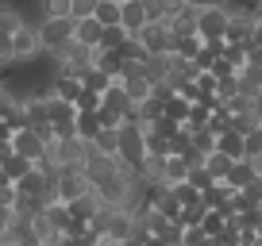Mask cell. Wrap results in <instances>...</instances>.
<instances>
[{
  "mask_svg": "<svg viewBox=\"0 0 262 246\" xmlns=\"http://www.w3.org/2000/svg\"><path fill=\"white\" fill-rule=\"evenodd\" d=\"M47 54L42 50V35H39V23H24L12 39H0V62L4 69H12L16 62H31V58Z\"/></svg>",
  "mask_w": 262,
  "mask_h": 246,
  "instance_id": "cell-1",
  "label": "cell"
},
{
  "mask_svg": "<svg viewBox=\"0 0 262 246\" xmlns=\"http://www.w3.org/2000/svg\"><path fill=\"white\" fill-rule=\"evenodd\" d=\"M147 131H150V123H120V158H123L127 169H139V165L150 158Z\"/></svg>",
  "mask_w": 262,
  "mask_h": 246,
  "instance_id": "cell-2",
  "label": "cell"
},
{
  "mask_svg": "<svg viewBox=\"0 0 262 246\" xmlns=\"http://www.w3.org/2000/svg\"><path fill=\"white\" fill-rule=\"evenodd\" d=\"M93 231H100V235L123 242V238L135 235V212H123V208H100V215L93 219Z\"/></svg>",
  "mask_w": 262,
  "mask_h": 246,
  "instance_id": "cell-3",
  "label": "cell"
},
{
  "mask_svg": "<svg viewBox=\"0 0 262 246\" xmlns=\"http://www.w3.org/2000/svg\"><path fill=\"white\" fill-rule=\"evenodd\" d=\"M39 35H42V50H58L66 42L77 39V19L74 16H58V19H39Z\"/></svg>",
  "mask_w": 262,
  "mask_h": 246,
  "instance_id": "cell-4",
  "label": "cell"
},
{
  "mask_svg": "<svg viewBox=\"0 0 262 246\" xmlns=\"http://www.w3.org/2000/svg\"><path fill=\"white\" fill-rule=\"evenodd\" d=\"M228 27H231V8L220 4V8H201V19H196V35L205 42L216 39H228Z\"/></svg>",
  "mask_w": 262,
  "mask_h": 246,
  "instance_id": "cell-5",
  "label": "cell"
},
{
  "mask_svg": "<svg viewBox=\"0 0 262 246\" xmlns=\"http://www.w3.org/2000/svg\"><path fill=\"white\" fill-rule=\"evenodd\" d=\"M135 39L143 42V46L150 50V54H170L173 50V42H178V35H173V27L166 23V19H150L147 27H143Z\"/></svg>",
  "mask_w": 262,
  "mask_h": 246,
  "instance_id": "cell-6",
  "label": "cell"
},
{
  "mask_svg": "<svg viewBox=\"0 0 262 246\" xmlns=\"http://www.w3.org/2000/svg\"><path fill=\"white\" fill-rule=\"evenodd\" d=\"M4 146H12L16 150V154H24V158H31L35 165L42 162V158H47V150H50V142L42 139L39 131H35V127H24V131H16L12 135V139H4Z\"/></svg>",
  "mask_w": 262,
  "mask_h": 246,
  "instance_id": "cell-7",
  "label": "cell"
},
{
  "mask_svg": "<svg viewBox=\"0 0 262 246\" xmlns=\"http://www.w3.org/2000/svg\"><path fill=\"white\" fill-rule=\"evenodd\" d=\"M120 85L127 89V96L135 100V104H139V100H147V96H155V81L147 77V66H139V62H127Z\"/></svg>",
  "mask_w": 262,
  "mask_h": 246,
  "instance_id": "cell-8",
  "label": "cell"
},
{
  "mask_svg": "<svg viewBox=\"0 0 262 246\" xmlns=\"http://www.w3.org/2000/svg\"><path fill=\"white\" fill-rule=\"evenodd\" d=\"M27 173H35V162H31V158L16 154L12 146H4V150H0V177H4V181L19 185V181H24Z\"/></svg>",
  "mask_w": 262,
  "mask_h": 246,
  "instance_id": "cell-9",
  "label": "cell"
},
{
  "mask_svg": "<svg viewBox=\"0 0 262 246\" xmlns=\"http://www.w3.org/2000/svg\"><path fill=\"white\" fill-rule=\"evenodd\" d=\"M127 169V165H123V158L120 154H97V150H93L89 154V181L93 185H100V181H108V177H116V173H123Z\"/></svg>",
  "mask_w": 262,
  "mask_h": 246,
  "instance_id": "cell-10",
  "label": "cell"
},
{
  "mask_svg": "<svg viewBox=\"0 0 262 246\" xmlns=\"http://www.w3.org/2000/svg\"><path fill=\"white\" fill-rule=\"evenodd\" d=\"M58 192H62L66 204H74V200L89 196V192H97V185L89 181V173H62V181H58Z\"/></svg>",
  "mask_w": 262,
  "mask_h": 246,
  "instance_id": "cell-11",
  "label": "cell"
},
{
  "mask_svg": "<svg viewBox=\"0 0 262 246\" xmlns=\"http://www.w3.org/2000/svg\"><path fill=\"white\" fill-rule=\"evenodd\" d=\"M173 62H178V54H173V50H170V54H150V58H147V77H150L155 85H166V81L173 77Z\"/></svg>",
  "mask_w": 262,
  "mask_h": 246,
  "instance_id": "cell-12",
  "label": "cell"
},
{
  "mask_svg": "<svg viewBox=\"0 0 262 246\" xmlns=\"http://www.w3.org/2000/svg\"><path fill=\"white\" fill-rule=\"evenodd\" d=\"M258 177H262V173L254 169V162H251V158H243V162H235V165H231V173H228V185H231L235 192H243L247 185H251V181H258Z\"/></svg>",
  "mask_w": 262,
  "mask_h": 246,
  "instance_id": "cell-13",
  "label": "cell"
},
{
  "mask_svg": "<svg viewBox=\"0 0 262 246\" xmlns=\"http://www.w3.org/2000/svg\"><path fill=\"white\" fill-rule=\"evenodd\" d=\"M216 150H220V154H228V158H235V162H243V158H247V135H239L235 127H231V131L220 135Z\"/></svg>",
  "mask_w": 262,
  "mask_h": 246,
  "instance_id": "cell-14",
  "label": "cell"
},
{
  "mask_svg": "<svg viewBox=\"0 0 262 246\" xmlns=\"http://www.w3.org/2000/svg\"><path fill=\"white\" fill-rule=\"evenodd\" d=\"M147 23H150V16H147V8H143V0H127V4H123V27H127L131 35H139Z\"/></svg>",
  "mask_w": 262,
  "mask_h": 246,
  "instance_id": "cell-15",
  "label": "cell"
},
{
  "mask_svg": "<svg viewBox=\"0 0 262 246\" xmlns=\"http://www.w3.org/2000/svg\"><path fill=\"white\" fill-rule=\"evenodd\" d=\"M100 39H104V23H100L97 16H93V19H77V42H85V46L97 50Z\"/></svg>",
  "mask_w": 262,
  "mask_h": 246,
  "instance_id": "cell-16",
  "label": "cell"
},
{
  "mask_svg": "<svg viewBox=\"0 0 262 246\" xmlns=\"http://www.w3.org/2000/svg\"><path fill=\"white\" fill-rule=\"evenodd\" d=\"M239 92H243V96H262V66H243L239 69Z\"/></svg>",
  "mask_w": 262,
  "mask_h": 246,
  "instance_id": "cell-17",
  "label": "cell"
},
{
  "mask_svg": "<svg viewBox=\"0 0 262 246\" xmlns=\"http://www.w3.org/2000/svg\"><path fill=\"white\" fill-rule=\"evenodd\" d=\"M97 66L104 69L108 77H116V81H120V77H123V69H127V62H123V54H120V50H97Z\"/></svg>",
  "mask_w": 262,
  "mask_h": 246,
  "instance_id": "cell-18",
  "label": "cell"
},
{
  "mask_svg": "<svg viewBox=\"0 0 262 246\" xmlns=\"http://www.w3.org/2000/svg\"><path fill=\"white\" fill-rule=\"evenodd\" d=\"M24 23H27V19L12 8V0H4V8H0V39H12V35H16Z\"/></svg>",
  "mask_w": 262,
  "mask_h": 246,
  "instance_id": "cell-19",
  "label": "cell"
},
{
  "mask_svg": "<svg viewBox=\"0 0 262 246\" xmlns=\"http://www.w3.org/2000/svg\"><path fill=\"white\" fill-rule=\"evenodd\" d=\"M50 85H54V96L74 100V104H77V96H81V89H85V85L77 81V77H62V73H54V77H50Z\"/></svg>",
  "mask_w": 262,
  "mask_h": 246,
  "instance_id": "cell-20",
  "label": "cell"
},
{
  "mask_svg": "<svg viewBox=\"0 0 262 246\" xmlns=\"http://www.w3.org/2000/svg\"><path fill=\"white\" fill-rule=\"evenodd\" d=\"M100 131H104V123H100V112H81V115H77V135H81L85 142H93Z\"/></svg>",
  "mask_w": 262,
  "mask_h": 246,
  "instance_id": "cell-21",
  "label": "cell"
},
{
  "mask_svg": "<svg viewBox=\"0 0 262 246\" xmlns=\"http://www.w3.org/2000/svg\"><path fill=\"white\" fill-rule=\"evenodd\" d=\"M166 115H170L173 123H181V127H185L189 115H193V100H185L181 92H178V96H170V100H166Z\"/></svg>",
  "mask_w": 262,
  "mask_h": 246,
  "instance_id": "cell-22",
  "label": "cell"
},
{
  "mask_svg": "<svg viewBox=\"0 0 262 246\" xmlns=\"http://www.w3.org/2000/svg\"><path fill=\"white\" fill-rule=\"evenodd\" d=\"M201 50H205V39H201V35H178V42H173V54L189 58V62H196Z\"/></svg>",
  "mask_w": 262,
  "mask_h": 246,
  "instance_id": "cell-23",
  "label": "cell"
},
{
  "mask_svg": "<svg viewBox=\"0 0 262 246\" xmlns=\"http://www.w3.org/2000/svg\"><path fill=\"white\" fill-rule=\"evenodd\" d=\"M97 154H120V127H104V131L93 139Z\"/></svg>",
  "mask_w": 262,
  "mask_h": 246,
  "instance_id": "cell-24",
  "label": "cell"
},
{
  "mask_svg": "<svg viewBox=\"0 0 262 246\" xmlns=\"http://www.w3.org/2000/svg\"><path fill=\"white\" fill-rule=\"evenodd\" d=\"M189 169H193V165H189L181 154H170V158H166V181H170V185L189 181Z\"/></svg>",
  "mask_w": 262,
  "mask_h": 246,
  "instance_id": "cell-25",
  "label": "cell"
},
{
  "mask_svg": "<svg viewBox=\"0 0 262 246\" xmlns=\"http://www.w3.org/2000/svg\"><path fill=\"white\" fill-rule=\"evenodd\" d=\"M231 165H235V158H228V154H220V150H216V154H208L205 158V169L212 173L216 181H228V173H231Z\"/></svg>",
  "mask_w": 262,
  "mask_h": 246,
  "instance_id": "cell-26",
  "label": "cell"
},
{
  "mask_svg": "<svg viewBox=\"0 0 262 246\" xmlns=\"http://www.w3.org/2000/svg\"><path fill=\"white\" fill-rule=\"evenodd\" d=\"M97 19H100L104 27H116V23H123V4H120V0H100Z\"/></svg>",
  "mask_w": 262,
  "mask_h": 246,
  "instance_id": "cell-27",
  "label": "cell"
},
{
  "mask_svg": "<svg viewBox=\"0 0 262 246\" xmlns=\"http://www.w3.org/2000/svg\"><path fill=\"white\" fill-rule=\"evenodd\" d=\"M74 12V0H39V19H58Z\"/></svg>",
  "mask_w": 262,
  "mask_h": 246,
  "instance_id": "cell-28",
  "label": "cell"
},
{
  "mask_svg": "<svg viewBox=\"0 0 262 246\" xmlns=\"http://www.w3.org/2000/svg\"><path fill=\"white\" fill-rule=\"evenodd\" d=\"M81 85H85V89H93V92H108V89L116 85V77H108V73H104L100 66H93L89 73L81 77Z\"/></svg>",
  "mask_w": 262,
  "mask_h": 246,
  "instance_id": "cell-29",
  "label": "cell"
},
{
  "mask_svg": "<svg viewBox=\"0 0 262 246\" xmlns=\"http://www.w3.org/2000/svg\"><path fill=\"white\" fill-rule=\"evenodd\" d=\"M127 39H131V31H127L123 23H116V27H104V39H100V46H97V50H120Z\"/></svg>",
  "mask_w": 262,
  "mask_h": 246,
  "instance_id": "cell-30",
  "label": "cell"
},
{
  "mask_svg": "<svg viewBox=\"0 0 262 246\" xmlns=\"http://www.w3.org/2000/svg\"><path fill=\"white\" fill-rule=\"evenodd\" d=\"M173 196H178L181 208H196L201 200H205V192L196 189V185H189V181H181V185H173Z\"/></svg>",
  "mask_w": 262,
  "mask_h": 246,
  "instance_id": "cell-31",
  "label": "cell"
},
{
  "mask_svg": "<svg viewBox=\"0 0 262 246\" xmlns=\"http://www.w3.org/2000/svg\"><path fill=\"white\" fill-rule=\"evenodd\" d=\"M120 54H123V62H139V66H147L150 50L143 46V42L135 39V35H131V39H127V42H123V46H120Z\"/></svg>",
  "mask_w": 262,
  "mask_h": 246,
  "instance_id": "cell-32",
  "label": "cell"
},
{
  "mask_svg": "<svg viewBox=\"0 0 262 246\" xmlns=\"http://www.w3.org/2000/svg\"><path fill=\"white\" fill-rule=\"evenodd\" d=\"M231 127H235L239 135H251V131L262 127V119L254 115V108H251V112H235V115H231Z\"/></svg>",
  "mask_w": 262,
  "mask_h": 246,
  "instance_id": "cell-33",
  "label": "cell"
},
{
  "mask_svg": "<svg viewBox=\"0 0 262 246\" xmlns=\"http://www.w3.org/2000/svg\"><path fill=\"white\" fill-rule=\"evenodd\" d=\"M100 104H104V92L81 89V96H77V112H100Z\"/></svg>",
  "mask_w": 262,
  "mask_h": 246,
  "instance_id": "cell-34",
  "label": "cell"
},
{
  "mask_svg": "<svg viewBox=\"0 0 262 246\" xmlns=\"http://www.w3.org/2000/svg\"><path fill=\"white\" fill-rule=\"evenodd\" d=\"M189 185H196L201 192H208V189L216 185V177L205 169V165H193V169H189Z\"/></svg>",
  "mask_w": 262,
  "mask_h": 246,
  "instance_id": "cell-35",
  "label": "cell"
},
{
  "mask_svg": "<svg viewBox=\"0 0 262 246\" xmlns=\"http://www.w3.org/2000/svg\"><path fill=\"white\" fill-rule=\"evenodd\" d=\"M147 150L155 158H170V139L166 135H158V131H147Z\"/></svg>",
  "mask_w": 262,
  "mask_h": 246,
  "instance_id": "cell-36",
  "label": "cell"
},
{
  "mask_svg": "<svg viewBox=\"0 0 262 246\" xmlns=\"http://www.w3.org/2000/svg\"><path fill=\"white\" fill-rule=\"evenodd\" d=\"M201 227H205V231H208V235H212V238H220V231L228 227V215H224V212H208Z\"/></svg>",
  "mask_w": 262,
  "mask_h": 246,
  "instance_id": "cell-37",
  "label": "cell"
},
{
  "mask_svg": "<svg viewBox=\"0 0 262 246\" xmlns=\"http://www.w3.org/2000/svg\"><path fill=\"white\" fill-rule=\"evenodd\" d=\"M97 8H100V0H74V12H70V16L74 19H93Z\"/></svg>",
  "mask_w": 262,
  "mask_h": 246,
  "instance_id": "cell-38",
  "label": "cell"
},
{
  "mask_svg": "<svg viewBox=\"0 0 262 246\" xmlns=\"http://www.w3.org/2000/svg\"><path fill=\"white\" fill-rule=\"evenodd\" d=\"M143 8H147L150 19H170V4L166 0H143Z\"/></svg>",
  "mask_w": 262,
  "mask_h": 246,
  "instance_id": "cell-39",
  "label": "cell"
},
{
  "mask_svg": "<svg viewBox=\"0 0 262 246\" xmlns=\"http://www.w3.org/2000/svg\"><path fill=\"white\" fill-rule=\"evenodd\" d=\"M243 200H247L251 208H262V177H258V181H251V185L243 189Z\"/></svg>",
  "mask_w": 262,
  "mask_h": 246,
  "instance_id": "cell-40",
  "label": "cell"
},
{
  "mask_svg": "<svg viewBox=\"0 0 262 246\" xmlns=\"http://www.w3.org/2000/svg\"><path fill=\"white\" fill-rule=\"evenodd\" d=\"M247 158H262V127L247 135Z\"/></svg>",
  "mask_w": 262,
  "mask_h": 246,
  "instance_id": "cell-41",
  "label": "cell"
},
{
  "mask_svg": "<svg viewBox=\"0 0 262 246\" xmlns=\"http://www.w3.org/2000/svg\"><path fill=\"white\" fill-rule=\"evenodd\" d=\"M205 238H208L205 227H185V246H201Z\"/></svg>",
  "mask_w": 262,
  "mask_h": 246,
  "instance_id": "cell-42",
  "label": "cell"
},
{
  "mask_svg": "<svg viewBox=\"0 0 262 246\" xmlns=\"http://www.w3.org/2000/svg\"><path fill=\"white\" fill-rule=\"evenodd\" d=\"M212 73H216V77H220V81H224V77H235V73H239V69H235V66H231L228 58H220V62H216V66H212Z\"/></svg>",
  "mask_w": 262,
  "mask_h": 246,
  "instance_id": "cell-43",
  "label": "cell"
},
{
  "mask_svg": "<svg viewBox=\"0 0 262 246\" xmlns=\"http://www.w3.org/2000/svg\"><path fill=\"white\" fill-rule=\"evenodd\" d=\"M247 66H262V46H247Z\"/></svg>",
  "mask_w": 262,
  "mask_h": 246,
  "instance_id": "cell-44",
  "label": "cell"
},
{
  "mask_svg": "<svg viewBox=\"0 0 262 246\" xmlns=\"http://www.w3.org/2000/svg\"><path fill=\"white\" fill-rule=\"evenodd\" d=\"M193 8H220V4H231V0H185Z\"/></svg>",
  "mask_w": 262,
  "mask_h": 246,
  "instance_id": "cell-45",
  "label": "cell"
},
{
  "mask_svg": "<svg viewBox=\"0 0 262 246\" xmlns=\"http://www.w3.org/2000/svg\"><path fill=\"white\" fill-rule=\"evenodd\" d=\"M120 246H147V238H143V235H131V238H123Z\"/></svg>",
  "mask_w": 262,
  "mask_h": 246,
  "instance_id": "cell-46",
  "label": "cell"
},
{
  "mask_svg": "<svg viewBox=\"0 0 262 246\" xmlns=\"http://www.w3.org/2000/svg\"><path fill=\"white\" fill-rule=\"evenodd\" d=\"M258 16V12H254ZM254 46H262V16H258V23H254Z\"/></svg>",
  "mask_w": 262,
  "mask_h": 246,
  "instance_id": "cell-47",
  "label": "cell"
},
{
  "mask_svg": "<svg viewBox=\"0 0 262 246\" xmlns=\"http://www.w3.org/2000/svg\"><path fill=\"white\" fill-rule=\"evenodd\" d=\"M147 246H170V242H166V238H158V235H150V238H147Z\"/></svg>",
  "mask_w": 262,
  "mask_h": 246,
  "instance_id": "cell-48",
  "label": "cell"
},
{
  "mask_svg": "<svg viewBox=\"0 0 262 246\" xmlns=\"http://www.w3.org/2000/svg\"><path fill=\"white\" fill-rule=\"evenodd\" d=\"M254 115L262 119V96H254Z\"/></svg>",
  "mask_w": 262,
  "mask_h": 246,
  "instance_id": "cell-49",
  "label": "cell"
},
{
  "mask_svg": "<svg viewBox=\"0 0 262 246\" xmlns=\"http://www.w3.org/2000/svg\"><path fill=\"white\" fill-rule=\"evenodd\" d=\"M258 246H262V235H258Z\"/></svg>",
  "mask_w": 262,
  "mask_h": 246,
  "instance_id": "cell-50",
  "label": "cell"
},
{
  "mask_svg": "<svg viewBox=\"0 0 262 246\" xmlns=\"http://www.w3.org/2000/svg\"><path fill=\"white\" fill-rule=\"evenodd\" d=\"M120 4H127V0H120Z\"/></svg>",
  "mask_w": 262,
  "mask_h": 246,
  "instance_id": "cell-51",
  "label": "cell"
}]
</instances>
